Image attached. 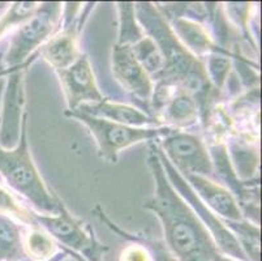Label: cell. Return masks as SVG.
<instances>
[{
	"label": "cell",
	"instance_id": "6da1fadb",
	"mask_svg": "<svg viewBox=\"0 0 262 261\" xmlns=\"http://www.w3.org/2000/svg\"><path fill=\"white\" fill-rule=\"evenodd\" d=\"M147 165L156 183L153 196L144 203L162 224L164 244L178 261H213L219 252L208 229L197 218L189 205L176 192L166 176L163 166L150 144Z\"/></svg>",
	"mask_w": 262,
	"mask_h": 261
},
{
	"label": "cell",
	"instance_id": "7a4b0ae2",
	"mask_svg": "<svg viewBox=\"0 0 262 261\" xmlns=\"http://www.w3.org/2000/svg\"><path fill=\"white\" fill-rule=\"evenodd\" d=\"M136 17L145 35L156 42L164 61V69L157 83L176 85L189 93L200 111V119L206 128L211 115V105L218 90L211 85L202 59L190 54L173 34L163 13L149 2L135 3ZM156 84V83H154Z\"/></svg>",
	"mask_w": 262,
	"mask_h": 261
},
{
	"label": "cell",
	"instance_id": "3957f363",
	"mask_svg": "<svg viewBox=\"0 0 262 261\" xmlns=\"http://www.w3.org/2000/svg\"><path fill=\"white\" fill-rule=\"evenodd\" d=\"M0 175L9 188L24 196L43 214L58 213L59 197L50 191L40 176L28 143V112L21 126L20 141L16 148L6 150L0 147Z\"/></svg>",
	"mask_w": 262,
	"mask_h": 261
},
{
	"label": "cell",
	"instance_id": "277c9868",
	"mask_svg": "<svg viewBox=\"0 0 262 261\" xmlns=\"http://www.w3.org/2000/svg\"><path fill=\"white\" fill-rule=\"evenodd\" d=\"M63 4L58 2L38 3L35 11L16 28L11 35L4 55V66L8 72L26 67L30 56L42 47L61 24Z\"/></svg>",
	"mask_w": 262,
	"mask_h": 261
},
{
	"label": "cell",
	"instance_id": "5b68a950",
	"mask_svg": "<svg viewBox=\"0 0 262 261\" xmlns=\"http://www.w3.org/2000/svg\"><path fill=\"white\" fill-rule=\"evenodd\" d=\"M67 116L76 119L80 123L85 124L89 132L94 137L98 155L101 159L108 164H116L121 150L144 143V141L159 140L167 136L172 131L168 127H128L123 124L114 123L106 119L97 118L93 115L81 111H66Z\"/></svg>",
	"mask_w": 262,
	"mask_h": 261
},
{
	"label": "cell",
	"instance_id": "8992f818",
	"mask_svg": "<svg viewBox=\"0 0 262 261\" xmlns=\"http://www.w3.org/2000/svg\"><path fill=\"white\" fill-rule=\"evenodd\" d=\"M34 221L54 240H58L68 248L71 255L82 261H102V255L107 247H103L97 240L92 226L82 225V222L71 214L60 198L56 214L34 213Z\"/></svg>",
	"mask_w": 262,
	"mask_h": 261
},
{
	"label": "cell",
	"instance_id": "52a82bcc",
	"mask_svg": "<svg viewBox=\"0 0 262 261\" xmlns=\"http://www.w3.org/2000/svg\"><path fill=\"white\" fill-rule=\"evenodd\" d=\"M154 149H156L157 154H158L159 159H161V164L163 166L164 172H166V176L170 180L171 186L176 190V192L182 196L183 200L187 203L190 207V209L193 210V213L197 215V218L202 222L208 231L210 233L211 238L214 239L216 244V248L222 255L228 256V257L236 258L239 261H249L248 260L247 255L244 253V251L242 250L240 244L237 243V240L235 239V236L232 235L230 230L225 226L221 219L209 209L206 205L202 203L199 198V196L194 193V191L190 188L189 184L187 183L184 178H183L180 174H179L178 170L171 165V162L168 161L166 155L163 154V152L161 150L158 144H154Z\"/></svg>",
	"mask_w": 262,
	"mask_h": 261
},
{
	"label": "cell",
	"instance_id": "ba28073f",
	"mask_svg": "<svg viewBox=\"0 0 262 261\" xmlns=\"http://www.w3.org/2000/svg\"><path fill=\"white\" fill-rule=\"evenodd\" d=\"M161 150L182 176L213 178V162L208 147L199 136L172 129L161 138Z\"/></svg>",
	"mask_w": 262,
	"mask_h": 261
},
{
	"label": "cell",
	"instance_id": "9c48e42d",
	"mask_svg": "<svg viewBox=\"0 0 262 261\" xmlns=\"http://www.w3.org/2000/svg\"><path fill=\"white\" fill-rule=\"evenodd\" d=\"M61 90L67 101L68 111H76L84 106L99 104L104 99L95 81L89 56L81 54L68 68L56 71Z\"/></svg>",
	"mask_w": 262,
	"mask_h": 261
},
{
	"label": "cell",
	"instance_id": "30bf717a",
	"mask_svg": "<svg viewBox=\"0 0 262 261\" xmlns=\"http://www.w3.org/2000/svg\"><path fill=\"white\" fill-rule=\"evenodd\" d=\"M25 80L24 72L13 69L9 72L7 86L3 90V105L0 116V147L6 150L16 148L20 141L21 126L25 105Z\"/></svg>",
	"mask_w": 262,
	"mask_h": 261
},
{
	"label": "cell",
	"instance_id": "8fae6325",
	"mask_svg": "<svg viewBox=\"0 0 262 261\" xmlns=\"http://www.w3.org/2000/svg\"><path fill=\"white\" fill-rule=\"evenodd\" d=\"M111 68L115 80L124 90L133 95L137 101L149 106L153 97L154 83L136 61L129 46L114 45L111 54Z\"/></svg>",
	"mask_w": 262,
	"mask_h": 261
},
{
	"label": "cell",
	"instance_id": "7c38bea8",
	"mask_svg": "<svg viewBox=\"0 0 262 261\" xmlns=\"http://www.w3.org/2000/svg\"><path fill=\"white\" fill-rule=\"evenodd\" d=\"M194 191L200 200L214 214L222 217L223 221H242L244 219L237 200L230 191L218 182L201 175L183 176Z\"/></svg>",
	"mask_w": 262,
	"mask_h": 261
},
{
	"label": "cell",
	"instance_id": "4fadbf2b",
	"mask_svg": "<svg viewBox=\"0 0 262 261\" xmlns=\"http://www.w3.org/2000/svg\"><path fill=\"white\" fill-rule=\"evenodd\" d=\"M80 29L78 16L75 20L63 21V29L55 33L40 49L43 59L55 71L68 68L80 57Z\"/></svg>",
	"mask_w": 262,
	"mask_h": 261
},
{
	"label": "cell",
	"instance_id": "5bb4252c",
	"mask_svg": "<svg viewBox=\"0 0 262 261\" xmlns=\"http://www.w3.org/2000/svg\"><path fill=\"white\" fill-rule=\"evenodd\" d=\"M166 18H167L168 24H170L176 38L194 56L202 59L206 55L216 54V52H219V54L232 55L226 51V50L221 49L216 45L213 38V34L210 32V29H209V26L205 25V24L182 17Z\"/></svg>",
	"mask_w": 262,
	"mask_h": 261
},
{
	"label": "cell",
	"instance_id": "9a60e30c",
	"mask_svg": "<svg viewBox=\"0 0 262 261\" xmlns=\"http://www.w3.org/2000/svg\"><path fill=\"white\" fill-rule=\"evenodd\" d=\"M154 118L162 127L179 131L180 128L194 126L199 122V106L189 93L176 86Z\"/></svg>",
	"mask_w": 262,
	"mask_h": 261
},
{
	"label": "cell",
	"instance_id": "2e32d148",
	"mask_svg": "<svg viewBox=\"0 0 262 261\" xmlns=\"http://www.w3.org/2000/svg\"><path fill=\"white\" fill-rule=\"evenodd\" d=\"M76 111L85 112V114L93 115V116H97V118L106 119V121L128 127H139V128L162 127L151 115L145 114L144 111H141L137 107L118 104V102H111L107 98L101 101L99 104L84 106L76 110Z\"/></svg>",
	"mask_w": 262,
	"mask_h": 261
},
{
	"label": "cell",
	"instance_id": "e0dca14e",
	"mask_svg": "<svg viewBox=\"0 0 262 261\" xmlns=\"http://www.w3.org/2000/svg\"><path fill=\"white\" fill-rule=\"evenodd\" d=\"M226 147L230 149L228 158L237 179L242 182L252 180L258 171V149L249 141L242 138H232L230 144H226Z\"/></svg>",
	"mask_w": 262,
	"mask_h": 261
},
{
	"label": "cell",
	"instance_id": "ac0fdd59",
	"mask_svg": "<svg viewBox=\"0 0 262 261\" xmlns=\"http://www.w3.org/2000/svg\"><path fill=\"white\" fill-rule=\"evenodd\" d=\"M21 227L9 215L0 213V261H25Z\"/></svg>",
	"mask_w": 262,
	"mask_h": 261
},
{
	"label": "cell",
	"instance_id": "d6986e66",
	"mask_svg": "<svg viewBox=\"0 0 262 261\" xmlns=\"http://www.w3.org/2000/svg\"><path fill=\"white\" fill-rule=\"evenodd\" d=\"M94 213L110 230L115 231L119 236L125 238L127 240L133 242V243L136 242L137 244L142 246V247L149 252L150 260L151 261H178L172 255H171V252L168 251V248L166 247V244H164L163 242L154 240V239L146 238V236L144 235H136V234H129L127 233V231H123L118 225L114 224V222L107 217L106 213L101 209L99 205H97V208L94 209Z\"/></svg>",
	"mask_w": 262,
	"mask_h": 261
},
{
	"label": "cell",
	"instance_id": "ffe728a7",
	"mask_svg": "<svg viewBox=\"0 0 262 261\" xmlns=\"http://www.w3.org/2000/svg\"><path fill=\"white\" fill-rule=\"evenodd\" d=\"M230 230L249 261H261V230L249 221H222Z\"/></svg>",
	"mask_w": 262,
	"mask_h": 261
},
{
	"label": "cell",
	"instance_id": "44dd1931",
	"mask_svg": "<svg viewBox=\"0 0 262 261\" xmlns=\"http://www.w3.org/2000/svg\"><path fill=\"white\" fill-rule=\"evenodd\" d=\"M130 50L135 55L136 61L139 62L140 66L151 78V81L157 83L163 73L164 61L156 42L150 37L145 35L141 41L130 46Z\"/></svg>",
	"mask_w": 262,
	"mask_h": 261
},
{
	"label": "cell",
	"instance_id": "7402d4cb",
	"mask_svg": "<svg viewBox=\"0 0 262 261\" xmlns=\"http://www.w3.org/2000/svg\"><path fill=\"white\" fill-rule=\"evenodd\" d=\"M116 7L119 13V33L116 45L130 47L145 37L144 30L136 17L135 3L119 2L116 3Z\"/></svg>",
	"mask_w": 262,
	"mask_h": 261
},
{
	"label": "cell",
	"instance_id": "603a6c76",
	"mask_svg": "<svg viewBox=\"0 0 262 261\" xmlns=\"http://www.w3.org/2000/svg\"><path fill=\"white\" fill-rule=\"evenodd\" d=\"M24 246L28 260L30 261H47L60 252L54 239L38 225L32 226L30 233L26 236V242H24Z\"/></svg>",
	"mask_w": 262,
	"mask_h": 261
},
{
	"label": "cell",
	"instance_id": "cb8c5ba5",
	"mask_svg": "<svg viewBox=\"0 0 262 261\" xmlns=\"http://www.w3.org/2000/svg\"><path fill=\"white\" fill-rule=\"evenodd\" d=\"M232 55L219 54V52L206 55L205 61H202L209 80L216 90H223L227 84L228 76L232 68Z\"/></svg>",
	"mask_w": 262,
	"mask_h": 261
},
{
	"label": "cell",
	"instance_id": "d4e9b609",
	"mask_svg": "<svg viewBox=\"0 0 262 261\" xmlns=\"http://www.w3.org/2000/svg\"><path fill=\"white\" fill-rule=\"evenodd\" d=\"M0 213L9 215L13 219H17L25 225L30 226L37 225L34 221V213L21 204L20 201L16 200L15 196L2 186H0Z\"/></svg>",
	"mask_w": 262,
	"mask_h": 261
},
{
	"label": "cell",
	"instance_id": "484cf974",
	"mask_svg": "<svg viewBox=\"0 0 262 261\" xmlns=\"http://www.w3.org/2000/svg\"><path fill=\"white\" fill-rule=\"evenodd\" d=\"M37 6L38 3H34V2H32V3L21 2V3L11 4L9 8L7 9L6 14L0 18V38L6 34L8 29L18 26L23 21L29 17L30 14L35 11Z\"/></svg>",
	"mask_w": 262,
	"mask_h": 261
},
{
	"label": "cell",
	"instance_id": "4316f807",
	"mask_svg": "<svg viewBox=\"0 0 262 261\" xmlns=\"http://www.w3.org/2000/svg\"><path fill=\"white\" fill-rule=\"evenodd\" d=\"M121 261H150L147 251L142 246H132L121 253Z\"/></svg>",
	"mask_w": 262,
	"mask_h": 261
},
{
	"label": "cell",
	"instance_id": "83f0119b",
	"mask_svg": "<svg viewBox=\"0 0 262 261\" xmlns=\"http://www.w3.org/2000/svg\"><path fill=\"white\" fill-rule=\"evenodd\" d=\"M213 261H239V260H236V258H232V257H228V256L222 255L221 252H218L213 257Z\"/></svg>",
	"mask_w": 262,
	"mask_h": 261
},
{
	"label": "cell",
	"instance_id": "f1b7e54d",
	"mask_svg": "<svg viewBox=\"0 0 262 261\" xmlns=\"http://www.w3.org/2000/svg\"><path fill=\"white\" fill-rule=\"evenodd\" d=\"M67 255H71V253L68 252V251H60V252L56 253V255H55L54 257H51V258H50V260H47V261H60L61 258L66 257Z\"/></svg>",
	"mask_w": 262,
	"mask_h": 261
},
{
	"label": "cell",
	"instance_id": "f546056e",
	"mask_svg": "<svg viewBox=\"0 0 262 261\" xmlns=\"http://www.w3.org/2000/svg\"><path fill=\"white\" fill-rule=\"evenodd\" d=\"M60 261H82V260L78 257H76V256H73V255H67L66 257L61 258Z\"/></svg>",
	"mask_w": 262,
	"mask_h": 261
}]
</instances>
